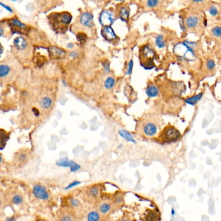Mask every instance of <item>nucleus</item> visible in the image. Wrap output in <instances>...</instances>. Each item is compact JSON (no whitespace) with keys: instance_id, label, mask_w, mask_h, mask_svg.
<instances>
[{"instance_id":"f257e3e1","label":"nucleus","mask_w":221,"mask_h":221,"mask_svg":"<svg viewBox=\"0 0 221 221\" xmlns=\"http://www.w3.org/2000/svg\"><path fill=\"white\" fill-rule=\"evenodd\" d=\"M51 28L58 34H64L72 20V15L66 11L53 12L47 17Z\"/></svg>"},{"instance_id":"f03ea898","label":"nucleus","mask_w":221,"mask_h":221,"mask_svg":"<svg viewBox=\"0 0 221 221\" xmlns=\"http://www.w3.org/2000/svg\"><path fill=\"white\" fill-rule=\"evenodd\" d=\"M156 54L154 50L148 45L143 46L140 52L141 65L145 69H151L154 67V60Z\"/></svg>"},{"instance_id":"7ed1b4c3","label":"nucleus","mask_w":221,"mask_h":221,"mask_svg":"<svg viewBox=\"0 0 221 221\" xmlns=\"http://www.w3.org/2000/svg\"><path fill=\"white\" fill-rule=\"evenodd\" d=\"M180 136V133L176 128L172 125H167L161 132L159 139L163 143H171L178 140Z\"/></svg>"},{"instance_id":"20e7f679","label":"nucleus","mask_w":221,"mask_h":221,"mask_svg":"<svg viewBox=\"0 0 221 221\" xmlns=\"http://www.w3.org/2000/svg\"><path fill=\"white\" fill-rule=\"evenodd\" d=\"M8 26L10 28V31L12 34L17 33L20 34H26L29 31V27L26 24L18 19L17 18L14 17L8 20L7 21Z\"/></svg>"},{"instance_id":"39448f33","label":"nucleus","mask_w":221,"mask_h":221,"mask_svg":"<svg viewBox=\"0 0 221 221\" xmlns=\"http://www.w3.org/2000/svg\"><path fill=\"white\" fill-rule=\"evenodd\" d=\"M159 128H160V124H159V121L158 120H156L155 121L151 120L144 124L143 131L147 136H154L156 135Z\"/></svg>"},{"instance_id":"423d86ee","label":"nucleus","mask_w":221,"mask_h":221,"mask_svg":"<svg viewBox=\"0 0 221 221\" xmlns=\"http://www.w3.org/2000/svg\"><path fill=\"white\" fill-rule=\"evenodd\" d=\"M99 20L103 27L110 26L115 21V16L112 10H104L101 12Z\"/></svg>"},{"instance_id":"0eeeda50","label":"nucleus","mask_w":221,"mask_h":221,"mask_svg":"<svg viewBox=\"0 0 221 221\" xmlns=\"http://www.w3.org/2000/svg\"><path fill=\"white\" fill-rule=\"evenodd\" d=\"M187 30L195 31L200 25V19L196 14H191L185 20Z\"/></svg>"},{"instance_id":"6e6552de","label":"nucleus","mask_w":221,"mask_h":221,"mask_svg":"<svg viewBox=\"0 0 221 221\" xmlns=\"http://www.w3.org/2000/svg\"><path fill=\"white\" fill-rule=\"evenodd\" d=\"M56 164L59 166H61V167H69L70 168L71 172H76L81 169L80 165L78 164L77 163L73 160H68L67 158L60 159L56 162Z\"/></svg>"},{"instance_id":"1a4fd4ad","label":"nucleus","mask_w":221,"mask_h":221,"mask_svg":"<svg viewBox=\"0 0 221 221\" xmlns=\"http://www.w3.org/2000/svg\"><path fill=\"white\" fill-rule=\"evenodd\" d=\"M93 16L90 12H83L79 18V22L83 27L92 28L93 27Z\"/></svg>"},{"instance_id":"9d476101","label":"nucleus","mask_w":221,"mask_h":221,"mask_svg":"<svg viewBox=\"0 0 221 221\" xmlns=\"http://www.w3.org/2000/svg\"><path fill=\"white\" fill-rule=\"evenodd\" d=\"M32 193L36 197L41 200H48L49 198V195L46 187L40 184H37L33 187Z\"/></svg>"},{"instance_id":"9b49d317","label":"nucleus","mask_w":221,"mask_h":221,"mask_svg":"<svg viewBox=\"0 0 221 221\" xmlns=\"http://www.w3.org/2000/svg\"><path fill=\"white\" fill-rule=\"evenodd\" d=\"M48 53L49 56L53 59L60 60L66 56V51L56 46H51L48 48Z\"/></svg>"},{"instance_id":"f8f14e48","label":"nucleus","mask_w":221,"mask_h":221,"mask_svg":"<svg viewBox=\"0 0 221 221\" xmlns=\"http://www.w3.org/2000/svg\"><path fill=\"white\" fill-rule=\"evenodd\" d=\"M101 35L108 41H112L117 38V36L110 26L103 27L101 29Z\"/></svg>"},{"instance_id":"ddd939ff","label":"nucleus","mask_w":221,"mask_h":221,"mask_svg":"<svg viewBox=\"0 0 221 221\" xmlns=\"http://www.w3.org/2000/svg\"><path fill=\"white\" fill-rule=\"evenodd\" d=\"M13 44L14 47L19 50H23L27 48V41L22 36H18L14 39Z\"/></svg>"},{"instance_id":"4468645a","label":"nucleus","mask_w":221,"mask_h":221,"mask_svg":"<svg viewBox=\"0 0 221 221\" xmlns=\"http://www.w3.org/2000/svg\"><path fill=\"white\" fill-rule=\"evenodd\" d=\"M118 14L120 19L123 21H126L128 20L130 15V8L128 5H124L121 7L119 9Z\"/></svg>"},{"instance_id":"2eb2a0df","label":"nucleus","mask_w":221,"mask_h":221,"mask_svg":"<svg viewBox=\"0 0 221 221\" xmlns=\"http://www.w3.org/2000/svg\"><path fill=\"white\" fill-rule=\"evenodd\" d=\"M146 93L148 96L155 97L159 94V89L155 85H149L147 88Z\"/></svg>"},{"instance_id":"dca6fc26","label":"nucleus","mask_w":221,"mask_h":221,"mask_svg":"<svg viewBox=\"0 0 221 221\" xmlns=\"http://www.w3.org/2000/svg\"><path fill=\"white\" fill-rule=\"evenodd\" d=\"M112 208V206L111 204H110L109 202H104L99 205V211L102 214H106V213H109L111 211Z\"/></svg>"},{"instance_id":"f3484780","label":"nucleus","mask_w":221,"mask_h":221,"mask_svg":"<svg viewBox=\"0 0 221 221\" xmlns=\"http://www.w3.org/2000/svg\"><path fill=\"white\" fill-rule=\"evenodd\" d=\"M86 219L87 221H99L101 216L99 212L95 211V210H92L88 213Z\"/></svg>"},{"instance_id":"a211bd4d","label":"nucleus","mask_w":221,"mask_h":221,"mask_svg":"<svg viewBox=\"0 0 221 221\" xmlns=\"http://www.w3.org/2000/svg\"><path fill=\"white\" fill-rule=\"evenodd\" d=\"M202 96V93H199L197 95H194L191 97H189L185 99V102H186L187 104L191 105V106H194V105L196 104L199 100L201 99V98Z\"/></svg>"},{"instance_id":"6ab92c4d","label":"nucleus","mask_w":221,"mask_h":221,"mask_svg":"<svg viewBox=\"0 0 221 221\" xmlns=\"http://www.w3.org/2000/svg\"><path fill=\"white\" fill-rule=\"evenodd\" d=\"M119 134L123 139H124L126 140L127 142H133L135 143L136 141L134 139L133 136L130 133H129L128 131H125V130H119Z\"/></svg>"},{"instance_id":"aec40b11","label":"nucleus","mask_w":221,"mask_h":221,"mask_svg":"<svg viewBox=\"0 0 221 221\" xmlns=\"http://www.w3.org/2000/svg\"><path fill=\"white\" fill-rule=\"evenodd\" d=\"M52 100L48 96H45L42 98L40 101V106L43 109H48L51 107Z\"/></svg>"},{"instance_id":"412c9836","label":"nucleus","mask_w":221,"mask_h":221,"mask_svg":"<svg viewBox=\"0 0 221 221\" xmlns=\"http://www.w3.org/2000/svg\"><path fill=\"white\" fill-rule=\"evenodd\" d=\"M155 43H156V46L160 49L164 48L166 45V43L164 39V36L162 34H159L156 36V37Z\"/></svg>"},{"instance_id":"4be33fe9","label":"nucleus","mask_w":221,"mask_h":221,"mask_svg":"<svg viewBox=\"0 0 221 221\" xmlns=\"http://www.w3.org/2000/svg\"><path fill=\"white\" fill-rule=\"evenodd\" d=\"M10 71V67L7 65L1 64L0 66V77L1 78L5 77L9 74Z\"/></svg>"},{"instance_id":"5701e85b","label":"nucleus","mask_w":221,"mask_h":221,"mask_svg":"<svg viewBox=\"0 0 221 221\" xmlns=\"http://www.w3.org/2000/svg\"><path fill=\"white\" fill-rule=\"evenodd\" d=\"M88 195L92 198H96L99 194V189L97 186H92L88 190Z\"/></svg>"},{"instance_id":"b1692460","label":"nucleus","mask_w":221,"mask_h":221,"mask_svg":"<svg viewBox=\"0 0 221 221\" xmlns=\"http://www.w3.org/2000/svg\"><path fill=\"white\" fill-rule=\"evenodd\" d=\"M9 139V135L3 129L1 130V150H3L5 146L7 141Z\"/></svg>"},{"instance_id":"393cba45","label":"nucleus","mask_w":221,"mask_h":221,"mask_svg":"<svg viewBox=\"0 0 221 221\" xmlns=\"http://www.w3.org/2000/svg\"><path fill=\"white\" fill-rule=\"evenodd\" d=\"M160 3V0H146V6L149 9L157 7Z\"/></svg>"},{"instance_id":"a878e982","label":"nucleus","mask_w":221,"mask_h":221,"mask_svg":"<svg viewBox=\"0 0 221 221\" xmlns=\"http://www.w3.org/2000/svg\"><path fill=\"white\" fill-rule=\"evenodd\" d=\"M115 85V80L112 77L108 78L104 82V87L107 89H112Z\"/></svg>"},{"instance_id":"bb28decb","label":"nucleus","mask_w":221,"mask_h":221,"mask_svg":"<svg viewBox=\"0 0 221 221\" xmlns=\"http://www.w3.org/2000/svg\"><path fill=\"white\" fill-rule=\"evenodd\" d=\"M23 201V197L20 194L14 195L12 198V203H14V204H16V205L20 204L22 203Z\"/></svg>"},{"instance_id":"cd10ccee","label":"nucleus","mask_w":221,"mask_h":221,"mask_svg":"<svg viewBox=\"0 0 221 221\" xmlns=\"http://www.w3.org/2000/svg\"><path fill=\"white\" fill-rule=\"evenodd\" d=\"M211 33L213 36L215 38H220L221 36V27L215 26L211 30Z\"/></svg>"},{"instance_id":"c85d7f7f","label":"nucleus","mask_w":221,"mask_h":221,"mask_svg":"<svg viewBox=\"0 0 221 221\" xmlns=\"http://www.w3.org/2000/svg\"><path fill=\"white\" fill-rule=\"evenodd\" d=\"M208 12L211 16H216L219 14V11L217 7L214 5H211L210 6L209 8L208 9Z\"/></svg>"},{"instance_id":"c756f323","label":"nucleus","mask_w":221,"mask_h":221,"mask_svg":"<svg viewBox=\"0 0 221 221\" xmlns=\"http://www.w3.org/2000/svg\"><path fill=\"white\" fill-rule=\"evenodd\" d=\"M68 202H69V205H70L71 207L73 208H78L79 205H80V202H79V200H77V198H71Z\"/></svg>"},{"instance_id":"7c9ffc66","label":"nucleus","mask_w":221,"mask_h":221,"mask_svg":"<svg viewBox=\"0 0 221 221\" xmlns=\"http://www.w3.org/2000/svg\"><path fill=\"white\" fill-rule=\"evenodd\" d=\"M77 41L81 43H84L87 39V36L83 32H79L77 34Z\"/></svg>"},{"instance_id":"2f4dec72","label":"nucleus","mask_w":221,"mask_h":221,"mask_svg":"<svg viewBox=\"0 0 221 221\" xmlns=\"http://www.w3.org/2000/svg\"><path fill=\"white\" fill-rule=\"evenodd\" d=\"M59 221H73V219L71 215L69 214H63L59 217Z\"/></svg>"},{"instance_id":"473e14b6","label":"nucleus","mask_w":221,"mask_h":221,"mask_svg":"<svg viewBox=\"0 0 221 221\" xmlns=\"http://www.w3.org/2000/svg\"><path fill=\"white\" fill-rule=\"evenodd\" d=\"M215 67V63L213 60H209L206 62V67L209 70H213Z\"/></svg>"},{"instance_id":"72a5a7b5","label":"nucleus","mask_w":221,"mask_h":221,"mask_svg":"<svg viewBox=\"0 0 221 221\" xmlns=\"http://www.w3.org/2000/svg\"><path fill=\"white\" fill-rule=\"evenodd\" d=\"M114 202L116 205H121L123 202V197L121 195H117V196H115L114 200Z\"/></svg>"},{"instance_id":"f704fd0d","label":"nucleus","mask_w":221,"mask_h":221,"mask_svg":"<svg viewBox=\"0 0 221 221\" xmlns=\"http://www.w3.org/2000/svg\"><path fill=\"white\" fill-rule=\"evenodd\" d=\"M133 66H134V62H133V60H131L128 63V69H127V72H126V74H127L128 75H130L132 73V69H133Z\"/></svg>"},{"instance_id":"c9c22d12","label":"nucleus","mask_w":221,"mask_h":221,"mask_svg":"<svg viewBox=\"0 0 221 221\" xmlns=\"http://www.w3.org/2000/svg\"><path fill=\"white\" fill-rule=\"evenodd\" d=\"M179 25L180 28H182V30L183 31H187V28L186 26V24H185V21L182 19V18L180 17V20H179Z\"/></svg>"},{"instance_id":"e433bc0d","label":"nucleus","mask_w":221,"mask_h":221,"mask_svg":"<svg viewBox=\"0 0 221 221\" xmlns=\"http://www.w3.org/2000/svg\"><path fill=\"white\" fill-rule=\"evenodd\" d=\"M81 182H78V181H73V182H71V184H69V185L66 188H65V189H66V190L70 189V188H71L72 187H74L75 186H77V185H78V184H79Z\"/></svg>"},{"instance_id":"4c0bfd02","label":"nucleus","mask_w":221,"mask_h":221,"mask_svg":"<svg viewBox=\"0 0 221 221\" xmlns=\"http://www.w3.org/2000/svg\"><path fill=\"white\" fill-rule=\"evenodd\" d=\"M26 158H27V156L25 153H21L19 154L18 159L21 162H24L25 160H26Z\"/></svg>"},{"instance_id":"58836bf2","label":"nucleus","mask_w":221,"mask_h":221,"mask_svg":"<svg viewBox=\"0 0 221 221\" xmlns=\"http://www.w3.org/2000/svg\"><path fill=\"white\" fill-rule=\"evenodd\" d=\"M0 4H1V7H3V8H4L5 10H7V11H9V12H13V11H12V9L11 8H10V7L9 6L7 5H5V4H3V3H0Z\"/></svg>"},{"instance_id":"ea45409f","label":"nucleus","mask_w":221,"mask_h":221,"mask_svg":"<svg viewBox=\"0 0 221 221\" xmlns=\"http://www.w3.org/2000/svg\"><path fill=\"white\" fill-rule=\"evenodd\" d=\"M207 1L208 0H191V1L195 3V4H200V3H204Z\"/></svg>"},{"instance_id":"a19ab883","label":"nucleus","mask_w":221,"mask_h":221,"mask_svg":"<svg viewBox=\"0 0 221 221\" xmlns=\"http://www.w3.org/2000/svg\"><path fill=\"white\" fill-rule=\"evenodd\" d=\"M32 113H34V115L36 116V117H38L39 115H40V113H39V111H38V109L33 107L32 109Z\"/></svg>"},{"instance_id":"79ce46f5","label":"nucleus","mask_w":221,"mask_h":221,"mask_svg":"<svg viewBox=\"0 0 221 221\" xmlns=\"http://www.w3.org/2000/svg\"><path fill=\"white\" fill-rule=\"evenodd\" d=\"M70 57H71V58H74L77 57V56H78V53H77V51H75V50H74V51H72V52L70 53Z\"/></svg>"},{"instance_id":"37998d69","label":"nucleus","mask_w":221,"mask_h":221,"mask_svg":"<svg viewBox=\"0 0 221 221\" xmlns=\"http://www.w3.org/2000/svg\"><path fill=\"white\" fill-rule=\"evenodd\" d=\"M67 47L68 48H72L73 47V44L72 43H68Z\"/></svg>"},{"instance_id":"c03bdc74","label":"nucleus","mask_w":221,"mask_h":221,"mask_svg":"<svg viewBox=\"0 0 221 221\" xmlns=\"http://www.w3.org/2000/svg\"><path fill=\"white\" fill-rule=\"evenodd\" d=\"M6 221H16V220L13 218H9V219H7Z\"/></svg>"},{"instance_id":"a18cd8bd","label":"nucleus","mask_w":221,"mask_h":221,"mask_svg":"<svg viewBox=\"0 0 221 221\" xmlns=\"http://www.w3.org/2000/svg\"><path fill=\"white\" fill-rule=\"evenodd\" d=\"M115 1H119V2H121V1H124V0H115Z\"/></svg>"},{"instance_id":"49530a36","label":"nucleus","mask_w":221,"mask_h":221,"mask_svg":"<svg viewBox=\"0 0 221 221\" xmlns=\"http://www.w3.org/2000/svg\"><path fill=\"white\" fill-rule=\"evenodd\" d=\"M3 53V47H1V54Z\"/></svg>"},{"instance_id":"de8ad7c7","label":"nucleus","mask_w":221,"mask_h":221,"mask_svg":"<svg viewBox=\"0 0 221 221\" xmlns=\"http://www.w3.org/2000/svg\"><path fill=\"white\" fill-rule=\"evenodd\" d=\"M120 221H127V220H121Z\"/></svg>"},{"instance_id":"09e8293b","label":"nucleus","mask_w":221,"mask_h":221,"mask_svg":"<svg viewBox=\"0 0 221 221\" xmlns=\"http://www.w3.org/2000/svg\"><path fill=\"white\" fill-rule=\"evenodd\" d=\"M12 1H17V0H12Z\"/></svg>"}]
</instances>
